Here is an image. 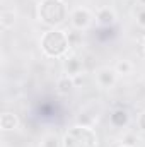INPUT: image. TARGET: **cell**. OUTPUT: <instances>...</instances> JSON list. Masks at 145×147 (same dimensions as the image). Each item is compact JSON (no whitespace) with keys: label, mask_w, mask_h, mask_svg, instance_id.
Returning <instances> with one entry per match:
<instances>
[{"label":"cell","mask_w":145,"mask_h":147,"mask_svg":"<svg viewBox=\"0 0 145 147\" xmlns=\"http://www.w3.org/2000/svg\"><path fill=\"white\" fill-rule=\"evenodd\" d=\"M43 46H44V50L50 55H60V53H63V50L67 46V41H65L62 33L55 31V33H48L46 34L44 41H43Z\"/></svg>","instance_id":"obj_1"},{"label":"cell","mask_w":145,"mask_h":147,"mask_svg":"<svg viewBox=\"0 0 145 147\" xmlns=\"http://www.w3.org/2000/svg\"><path fill=\"white\" fill-rule=\"evenodd\" d=\"M126 69H128V65H123V63L119 65V70H126Z\"/></svg>","instance_id":"obj_5"},{"label":"cell","mask_w":145,"mask_h":147,"mask_svg":"<svg viewBox=\"0 0 145 147\" xmlns=\"http://www.w3.org/2000/svg\"><path fill=\"white\" fill-rule=\"evenodd\" d=\"M75 24H77V26H84V24H87V14L79 10V12L75 14Z\"/></svg>","instance_id":"obj_3"},{"label":"cell","mask_w":145,"mask_h":147,"mask_svg":"<svg viewBox=\"0 0 145 147\" xmlns=\"http://www.w3.org/2000/svg\"><path fill=\"white\" fill-rule=\"evenodd\" d=\"M41 10H44V12L50 10V14L43 16V19H44L46 22H50V24L60 22L62 17H63V7H62V3H60L58 0H46V2L43 3Z\"/></svg>","instance_id":"obj_2"},{"label":"cell","mask_w":145,"mask_h":147,"mask_svg":"<svg viewBox=\"0 0 145 147\" xmlns=\"http://www.w3.org/2000/svg\"><path fill=\"white\" fill-rule=\"evenodd\" d=\"M140 24H144V26H145V12L140 14Z\"/></svg>","instance_id":"obj_4"}]
</instances>
